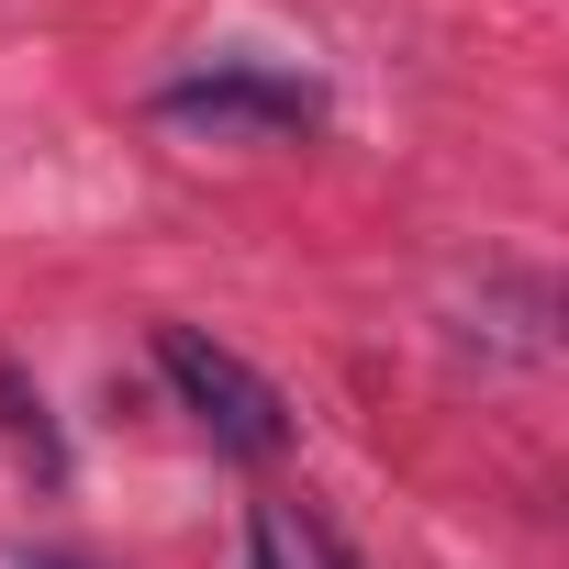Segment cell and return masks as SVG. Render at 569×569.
<instances>
[{
	"label": "cell",
	"instance_id": "1",
	"mask_svg": "<svg viewBox=\"0 0 569 569\" xmlns=\"http://www.w3.org/2000/svg\"><path fill=\"white\" fill-rule=\"evenodd\" d=\"M157 380L179 391V413L212 436V447H234V458H279L291 447V402H279V380L268 369H246L223 336H201V325H157Z\"/></svg>",
	"mask_w": 569,
	"mask_h": 569
},
{
	"label": "cell",
	"instance_id": "2",
	"mask_svg": "<svg viewBox=\"0 0 569 569\" xmlns=\"http://www.w3.org/2000/svg\"><path fill=\"white\" fill-rule=\"evenodd\" d=\"M157 123H190V134H257V146H279V134H313V123H325V90H313V79H291V68H246V57H223V68L168 79V90H157Z\"/></svg>",
	"mask_w": 569,
	"mask_h": 569
},
{
	"label": "cell",
	"instance_id": "3",
	"mask_svg": "<svg viewBox=\"0 0 569 569\" xmlns=\"http://www.w3.org/2000/svg\"><path fill=\"white\" fill-rule=\"evenodd\" d=\"M302 558H313V569H358V558H347V547H336V536H325L313 513H302Z\"/></svg>",
	"mask_w": 569,
	"mask_h": 569
},
{
	"label": "cell",
	"instance_id": "4",
	"mask_svg": "<svg viewBox=\"0 0 569 569\" xmlns=\"http://www.w3.org/2000/svg\"><path fill=\"white\" fill-rule=\"evenodd\" d=\"M246 569H279V525H268V513L246 525Z\"/></svg>",
	"mask_w": 569,
	"mask_h": 569
},
{
	"label": "cell",
	"instance_id": "5",
	"mask_svg": "<svg viewBox=\"0 0 569 569\" xmlns=\"http://www.w3.org/2000/svg\"><path fill=\"white\" fill-rule=\"evenodd\" d=\"M23 569H68V558H23Z\"/></svg>",
	"mask_w": 569,
	"mask_h": 569
}]
</instances>
